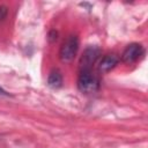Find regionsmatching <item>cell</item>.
<instances>
[{
    "instance_id": "cell-6",
    "label": "cell",
    "mask_w": 148,
    "mask_h": 148,
    "mask_svg": "<svg viewBox=\"0 0 148 148\" xmlns=\"http://www.w3.org/2000/svg\"><path fill=\"white\" fill-rule=\"evenodd\" d=\"M47 84L51 88H59L62 84V75L58 69H53L49 77H47Z\"/></svg>"
},
{
    "instance_id": "cell-4",
    "label": "cell",
    "mask_w": 148,
    "mask_h": 148,
    "mask_svg": "<svg viewBox=\"0 0 148 148\" xmlns=\"http://www.w3.org/2000/svg\"><path fill=\"white\" fill-rule=\"evenodd\" d=\"M101 54V51L97 46H88L80 60V69H91L92 65L96 62Z\"/></svg>"
},
{
    "instance_id": "cell-3",
    "label": "cell",
    "mask_w": 148,
    "mask_h": 148,
    "mask_svg": "<svg viewBox=\"0 0 148 148\" xmlns=\"http://www.w3.org/2000/svg\"><path fill=\"white\" fill-rule=\"evenodd\" d=\"M145 53V49L141 44L139 43H132L126 46L121 54V61L126 64H133L138 61Z\"/></svg>"
},
{
    "instance_id": "cell-5",
    "label": "cell",
    "mask_w": 148,
    "mask_h": 148,
    "mask_svg": "<svg viewBox=\"0 0 148 148\" xmlns=\"http://www.w3.org/2000/svg\"><path fill=\"white\" fill-rule=\"evenodd\" d=\"M118 62H119V57L116 53L106 54L98 62V71L102 73H106V72L111 71Z\"/></svg>"
},
{
    "instance_id": "cell-1",
    "label": "cell",
    "mask_w": 148,
    "mask_h": 148,
    "mask_svg": "<svg viewBox=\"0 0 148 148\" xmlns=\"http://www.w3.org/2000/svg\"><path fill=\"white\" fill-rule=\"evenodd\" d=\"M77 88L84 94H90L98 90L99 81L91 69H80L77 77Z\"/></svg>"
},
{
    "instance_id": "cell-7",
    "label": "cell",
    "mask_w": 148,
    "mask_h": 148,
    "mask_svg": "<svg viewBox=\"0 0 148 148\" xmlns=\"http://www.w3.org/2000/svg\"><path fill=\"white\" fill-rule=\"evenodd\" d=\"M7 15V9L6 7H0V21H2Z\"/></svg>"
},
{
    "instance_id": "cell-8",
    "label": "cell",
    "mask_w": 148,
    "mask_h": 148,
    "mask_svg": "<svg viewBox=\"0 0 148 148\" xmlns=\"http://www.w3.org/2000/svg\"><path fill=\"white\" fill-rule=\"evenodd\" d=\"M0 95H3V96H8V94H7V92H6V91H5V90H3L1 87H0Z\"/></svg>"
},
{
    "instance_id": "cell-2",
    "label": "cell",
    "mask_w": 148,
    "mask_h": 148,
    "mask_svg": "<svg viewBox=\"0 0 148 148\" xmlns=\"http://www.w3.org/2000/svg\"><path fill=\"white\" fill-rule=\"evenodd\" d=\"M79 45H80V43H79L77 36H75V35L68 36L60 47V51H59L60 60L64 62H71L77 53Z\"/></svg>"
}]
</instances>
